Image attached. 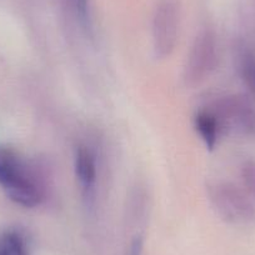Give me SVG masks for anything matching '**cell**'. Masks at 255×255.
Wrapping results in <instances>:
<instances>
[{
    "label": "cell",
    "instance_id": "cell-9",
    "mask_svg": "<svg viewBox=\"0 0 255 255\" xmlns=\"http://www.w3.org/2000/svg\"><path fill=\"white\" fill-rule=\"evenodd\" d=\"M240 73L247 87L255 97V51H245L240 58Z\"/></svg>",
    "mask_w": 255,
    "mask_h": 255
},
{
    "label": "cell",
    "instance_id": "cell-2",
    "mask_svg": "<svg viewBox=\"0 0 255 255\" xmlns=\"http://www.w3.org/2000/svg\"><path fill=\"white\" fill-rule=\"evenodd\" d=\"M210 199L220 217L228 222L240 224L255 219V200L243 186L218 183L210 188Z\"/></svg>",
    "mask_w": 255,
    "mask_h": 255
},
{
    "label": "cell",
    "instance_id": "cell-5",
    "mask_svg": "<svg viewBox=\"0 0 255 255\" xmlns=\"http://www.w3.org/2000/svg\"><path fill=\"white\" fill-rule=\"evenodd\" d=\"M217 41L212 31L204 30L195 38L185 64V77L189 85H197L209 77L217 64Z\"/></svg>",
    "mask_w": 255,
    "mask_h": 255
},
{
    "label": "cell",
    "instance_id": "cell-10",
    "mask_svg": "<svg viewBox=\"0 0 255 255\" xmlns=\"http://www.w3.org/2000/svg\"><path fill=\"white\" fill-rule=\"evenodd\" d=\"M240 175H242V186L255 200V160L245 161L240 170Z\"/></svg>",
    "mask_w": 255,
    "mask_h": 255
},
{
    "label": "cell",
    "instance_id": "cell-7",
    "mask_svg": "<svg viewBox=\"0 0 255 255\" xmlns=\"http://www.w3.org/2000/svg\"><path fill=\"white\" fill-rule=\"evenodd\" d=\"M194 127L205 146L209 150H213L222 133V128L215 113L212 109L199 110L194 118Z\"/></svg>",
    "mask_w": 255,
    "mask_h": 255
},
{
    "label": "cell",
    "instance_id": "cell-8",
    "mask_svg": "<svg viewBox=\"0 0 255 255\" xmlns=\"http://www.w3.org/2000/svg\"><path fill=\"white\" fill-rule=\"evenodd\" d=\"M0 255H28V248L23 235L15 230L1 233Z\"/></svg>",
    "mask_w": 255,
    "mask_h": 255
},
{
    "label": "cell",
    "instance_id": "cell-6",
    "mask_svg": "<svg viewBox=\"0 0 255 255\" xmlns=\"http://www.w3.org/2000/svg\"><path fill=\"white\" fill-rule=\"evenodd\" d=\"M74 170L80 191L88 203L94 199L98 179L97 158L89 146L79 144L75 149Z\"/></svg>",
    "mask_w": 255,
    "mask_h": 255
},
{
    "label": "cell",
    "instance_id": "cell-4",
    "mask_svg": "<svg viewBox=\"0 0 255 255\" xmlns=\"http://www.w3.org/2000/svg\"><path fill=\"white\" fill-rule=\"evenodd\" d=\"M223 130L255 134V105L245 97H228L212 109Z\"/></svg>",
    "mask_w": 255,
    "mask_h": 255
},
{
    "label": "cell",
    "instance_id": "cell-3",
    "mask_svg": "<svg viewBox=\"0 0 255 255\" xmlns=\"http://www.w3.org/2000/svg\"><path fill=\"white\" fill-rule=\"evenodd\" d=\"M179 5L176 0H161L153 18V46L158 58L174 51L179 34Z\"/></svg>",
    "mask_w": 255,
    "mask_h": 255
},
{
    "label": "cell",
    "instance_id": "cell-1",
    "mask_svg": "<svg viewBox=\"0 0 255 255\" xmlns=\"http://www.w3.org/2000/svg\"><path fill=\"white\" fill-rule=\"evenodd\" d=\"M0 188L23 208H35L44 200V185L35 168L14 148L0 145Z\"/></svg>",
    "mask_w": 255,
    "mask_h": 255
},
{
    "label": "cell",
    "instance_id": "cell-11",
    "mask_svg": "<svg viewBox=\"0 0 255 255\" xmlns=\"http://www.w3.org/2000/svg\"><path fill=\"white\" fill-rule=\"evenodd\" d=\"M69 3L72 4V6L74 8V10L77 11L78 15L80 16L82 20H87L88 19V0H69Z\"/></svg>",
    "mask_w": 255,
    "mask_h": 255
}]
</instances>
